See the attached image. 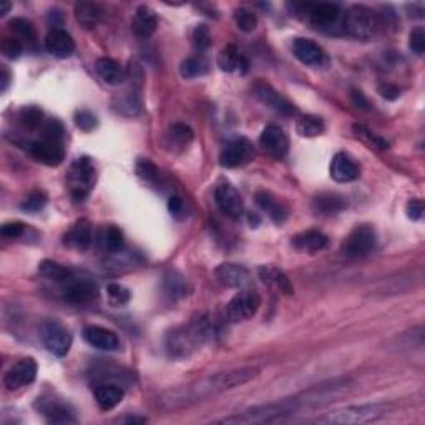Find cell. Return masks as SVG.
I'll list each match as a JSON object with an SVG mask.
<instances>
[{"label":"cell","instance_id":"6da1fadb","mask_svg":"<svg viewBox=\"0 0 425 425\" xmlns=\"http://www.w3.org/2000/svg\"><path fill=\"white\" fill-rule=\"evenodd\" d=\"M258 374L259 369H256V367H243V369L218 372V374L208 377V379L198 382L195 385H186L181 387V389L167 392L160 397V404L164 409L183 407V405H188L193 400L203 399L210 394L231 390L248 384V382L256 379Z\"/></svg>","mask_w":425,"mask_h":425},{"label":"cell","instance_id":"7a4b0ae2","mask_svg":"<svg viewBox=\"0 0 425 425\" xmlns=\"http://www.w3.org/2000/svg\"><path fill=\"white\" fill-rule=\"evenodd\" d=\"M211 324L208 319L193 321L191 324L173 329L167 337V352L173 359H186L211 336Z\"/></svg>","mask_w":425,"mask_h":425},{"label":"cell","instance_id":"3957f363","mask_svg":"<svg viewBox=\"0 0 425 425\" xmlns=\"http://www.w3.org/2000/svg\"><path fill=\"white\" fill-rule=\"evenodd\" d=\"M354 385H356V382L352 379L342 377V379H334L324 382V384L311 387V389L304 390L292 400H294L297 409L325 407V405L336 402V400L344 397V395H347L354 389Z\"/></svg>","mask_w":425,"mask_h":425},{"label":"cell","instance_id":"277c9868","mask_svg":"<svg viewBox=\"0 0 425 425\" xmlns=\"http://www.w3.org/2000/svg\"><path fill=\"white\" fill-rule=\"evenodd\" d=\"M389 404H364V405H351V407L336 410L321 415L314 420L316 424L325 425H362L376 422L389 414Z\"/></svg>","mask_w":425,"mask_h":425},{"label":"cell","instance_id":"5b68a950","mask_svg":"<svg viewBox=\"0 0 425 425\" xmlns=\"http://www.w3.org/2000/svg\"><path fill=\"white\" fill-rule=\"evenodd\" d=\"M297 407L294 400H282V402L261 405V407H254L244 412H238L231 417L221 419L220 424H234V425H256V424H275L282 422L285 417L296 412Z\"/></svg>","mask_w":425,"mask_h":425},{"label":"cell","instance_id":"8992f818","mask_svg":"<svg viewBox=\"0 0 425 425\" xmlns=\"http://www.w3.org/2000/svg\"><path fill=\"white\" fill-rule=\"evenodd\" d=\"M377 22L376 13L366 6H352L347 8L342 18V28L349 37L357 40H369L376 35Z\"/></svg>","mask_w":425,"mask_h":425},{"label":"cell","instance_id":"52a82bcc","mask_svg":"<svg viewBox=\"0 0 425 425\" xmlns=\"http://www.w3.org/2000/svg\"><path fill=\"white\" fill-rule=\"evenodd\" d=\"M95 179H97V172L95 167H93L92 160L88 157H82L77 158L72 163L68 172V188L70 193H72L75 201H83L85 198L90 195V191L93 190L95 186Z\"/></svg>","mask_w":425,"mask_h":425},{"label":"cell","instance_id":"ba28073f","mask_svg":"<svg viewBox=\"0 0 425 425\" xmlns=\"http://www.w3.org/2000/svg\"><path fill=\"white\" fill-rule=\"evenodd\" d=\"M377 243L376 229L369 225L356 226L342 244V253L349 258H364L374 251Z\"/></svg>","mask_w":425,"mask_h":425},{"label":"cell","instance_id":"9c48e42d","mask_svg":"<svg viewBox=\"0 0 425 425\" xmlns=\"http://www.w3.org/2000/svg\"><path fill=\"white\" fill-rule=\"evenodd\" d=\"M40 337L47 351L56 357L67 356L70 347H72V334L68 333L67 328H64L60 323H55V321H47L42 324Z\"/></svg>","mask_w":425,"mask_h":425},{"label":"cell","instance_id":"30bf717a","mask_svg":"<svg viewBox=\"0 0 425 425\" xmlns=\"http://www.w3.org/2000/svg\"><path fill=\"white\" fill-rule=\"evenodd\" d=\"M261 308V297L254 291H241L226 306V316L231 323L251 319Z\"/></svg>","mask_w":425,"mask_h":425},{"label":"cell","instance_id":"8fae6325","mask_svg":"<svg viewBox=\"0 0 425 425\" xmlns=\"http://www.w3.org/2000/svg\"><path fill=\"white\" fill-rule=\"evenodd\" d=\"M308 17L313 27L319 28V30L336 32V28L342 27L344 13L337 4L321 2L309 6Z\"/></svg>","mask_w":425,"mask_h":425},{"label":"cell","instance_id":"7c38bea8","mask_svg":"<svg viewBox=\"0 0 425 425\" xmlns=\"http://www.w3.org/2000/svg\"><path fill=\"white\" fill-rule=\"evenodd\" d=\"M254 157L251 141L246 138H234L225 146L220 155V164L223 168H238L249 163Z\"/></svg>","mask_w":425,"mask_h":425},{"label":"cell","instance_id":"4fadbf2b","mask_svg":"<svg viewBox=\"0 0 425 425\" xmlns=\"http://www.w3.org/2000/svg\"><path fill=\"white\" fill-rule=\"evenodd\" d=\"M37 371H39V367H37V362L34 359L23 357L6 372L4 385H6L7 390L22 389V387L32 384L35 381Z\"/></svg>","mask_w":425,"mask_h":425},{"label":"cell","instance_id":"5bb4252c","mask_svg":"<svg viewBox=\"0 0 425 425\" xmlns=\"http://www.w3.org/2000/svg\"><path fill=\"white\" fill-rule=\"evenodd\" d=\"M253 92H254V97H256L263 105H266L268 108H271V110H275L282 116H292L297 113L296 107L266 82L254 83Z\"/></svg>","mask_w":425,"mask_h":425},{"label":"cell","instance_id":"9a60e30c","mask_svg":"<svg viewBox=\"0 0 425 425\" xmlns=\"http://www.w3.org/2000/svg\"><path fill=\"white\" fill-rule=\"evenodd\" d=\"M64 297L72 304H90L98 297V287L87 277L72 276L67 282H64Z\"/></svg>","mask_w":425,"mask_h":425},{"label":"cell","instance_id":"2e32d148","mask_svg":"<svg viewBox=\"0 0 425 425\" xmlns=\"http://www.w3.org/2000/svg\"><path fill=\"white\" fill-rule=\"evenodd\" d=\"M215 203H216V206L220 208V211L223 212V215L228 216V218L238 220L243 216V212H244L243 198H241L239 191L236 190L234 186L228 185V183L216 186Z\"/></svg>","mask_w":425,"mask_h":425},{"label":"cell","instance_id":"e0dca14e","mask_svg":"<svg viewBox=\"0 0 425 425\" xmlns=\"http://www.w3.org/2000/svg\"><path fill=\"white\" fill-rule=\"evenodd\" d=\"M28 151H30V155L37 162L45 164V167H59L65 160L64 146L60 141L55 140L44 138L34 141V143L28 146Z\"/></svg>","mask_w":425,"mask_h":425},{"label":"cell","instance_id":"ac0fdd59","mask_svg":"<svg viewBox=\"0 0 425 425\" xmlns=\"http://www.w3.org/2000/svg\"><path fill=\"white\" fill-rule=\"evenodd\" d=\"M259 145L266 153L275 158L286 157L287 150H289V138H287L286 131L277 125H268L259 136Z\"/></svg>","mask_w":425,"mask_h":425},{"label":"cell","instance_id":"d6986e66","mask_svg":"<svg viewBox=\"0 0 425 425\" xmlns=\"http://www.w3.org/2000/svg\"><path fill=\"white\" fill-rule=\"evenodd\" d=\"M292 54L301 64L309 67H321L325 62V52L314 40L299 37L292 42Z\"/></svg>","mask_w":425,"mask_h":425},{"label":"cell","instance_id":"ffe728a7","mask_svg":"<svg viewBox=\"0 0 425 425\" xmlns=\"http://www.w3.org/2000/svg\"><path fill=\"white\" fill-rule=\"evenodd\" d=\"M216 277L223 286L236 287V289H244L251 282V275L244 266L234 263H223L216 268Z\"/></svg>","mask_w":425,"mask_h":425},{"label":"cell","instance_id":"44dd1931","mask_svg":"<svg viewBox=\"0 0 425 425\" xmlns=\"http://www.w3.org/2000/svg\"><path fill=\"white\" fill-rule=\"evenodd\" d=\"M45 49L56 59H67L75 52V40L64 28H52L45 37Z\"/></svg>","mask_w":425,"mask_h":425},{"label":"cell","instance_id":"7402d4cb","mask_svg":"<svg viewBox=\"0 0 425 425\" xmlns=\"http://www.w3.org/2000/svg\"><path fill=\"white\" fill-rule=\"evenodd\" d=\"M83 339L90 346L100 351H116L120 347V339L113 330L102 328V325H88L83 329Z\"/></svg>","mask_w":425,"mask_h":425},{"label":"cell","instance_id":"603a6c76","mask_svg":"<svg viewBox=\"0 0 425 425\" xmlns=\"http://www.w3.org/2000/svg\"><path fill=\"white\" fill-rule=\"evenodd\" d=\"M330 178L337 183H349L359 178V167L347 153H336L330 162Z\"/></svg>","mask_w":425,"mask_h":425},{"label":"cell","instance_id":"cb8c5ba5","mask_svg":"<svg viewBox=\"0 0 425 425\" xmlns=\"http://www.w3.org/2000/svg\"><path fill=\"white\" fill-rule=\"evenodd\" d=\"M158 27V17L155 13L153 8L148 6H140L136 8L133 20H131V30L135 32L136 37L140 39H148L157 32Z\"/></svg>","mask_w":425,"mask_h":425},{"label":"cell","instance_id":"d4e9b609","mask_svg":"<svg viewBox=\"0 0 425 425\" xmlns=\"http://www.w3.org/2000/svg\"><path fill=\"white\" fill-rule=\"evenodd\" d=\"M92 241H93V229L88 220H78L64 238V243L67 244V246L78 249V251L88 249L90 244H92Z\"/></svg>","mask_w":425,"mask_h":425},{"label":"cell","instance_id":"484cf974","mask_svg":"<svg viewBox=\"0 0 425 425\" xmlns=\"http://www.w3.org/2000/svg\"><path fill=\"white\" fill-rule=\"evenodd\" d=\"M259 280H261L264 285L275 287L276 291L282 292V294L291 296L294 292V287H292L289 277L285 271H281L280 268L276 266H261L258 269Z\"/></svg>","mask_w":425,"mask_h":425},{"label":"cell","instance_id":"4316f807","mask_svg":"<svg viewBox=\"0 0 425 425\" xmlns=\"http://www.w3.org/2000/svg\"><path fill=\"white\" fill-rule=\"evenodd\" d=\"M97 73L103 82L107 85H112V87H118L126 80V72L121 67L116 60L108 59V56H103V59H98L95 64Z\"/></svg>","mask_w":425,"mask_h":425},{"label":"cell","instance_id":"83f0119b","mask_svg":"<svg viewBox=\"0 0 425 425\" xmlns=\"http://www.w3.org/2000/svg\"><path fill=\"white\" fill-rule=\"evenodd\" d=\"M218 65L223 72L233 73V72H246L248 70V60L244 59V55L238 50V47L229 44L226 45L218 55Z\"/></svg>","mask_w":425,"mask_h":425},{"label":"cell","instance_id":"f1b7e54d","mask_svg":"<svg viewBox=\"0 0 425 425\" xmlns=\"http://www.w3.org/2000/svg\"><path fill=\"white\" fill-rule=\"evenodd\" d=\"M292 246L299 249V251L318 253L321 249L328 246V236L316 229L304 231V233L297 234L292 238Z\"/></svg>","mask_w":425,"mask_h":425},{"label":"cell","instance_id":"f546056e","mask_svg":"<svg viewBox=\"0 0 425 425\" xmlns=\"http://www.w3.org/2000/svg\"><path fill=\"white\" fill-rule=\"evenodd\" d=\"M347 208V201L342 196L336 195V193H323V195L316 196L313 201V210L316 215L323 216H333L337 212L344 211Z\"/></svg>","mask_w":425,"mask_h":425},{"label":"cell","instance_id":"4dcf8cb0","mask_svg":"<svg viewBox=\"0 0 425 425\" xmlns=\"http://www.w3.org/2000/svg\"><path fill=\"white\" fill-rule=\"evenodd\" d=\"M95 400L102 410H112L125 397V390L116 384H102L95 387Z\"/></svg>","mask_w":425,"mask_h":425},{"label":"cell","instance_id":"1f68e13d","mask_svg":"<svg viewBox=\"0 0 425 425\" xmlns=\"http://www.w3.org/2000/svg\"><path fill=\"white\" fill-rule=\"evenodd\" d=\"M256 203L264 212H268V216L273 221H275V223H282V221L287 218L286 208L282 206L281 203L271 195V193L258 191L256 193Z\"/></svg>","mask_w":425,"mask_h":425},{"label":"cell","instance_id":"d6a6232c","mask_svg":"<svg viewBox=\"0 0 425 425\" xmlns=\"http://www.w3.org/2000/svg\"><path fill=\"white\" fill-rule=\"evenodd\" d=\"M141 105H143V103H141L140 88H135V85H131L126 92H124V95L118 98V103H115L116 110L128 116H133L136 113H140Z\"/></svg>","mask_w":425,"mask_h":425},{"label":"cell","instance_id":"836d02e7","mask_svg":"<svg viewBox=\"0 0 425 425\" xmlns=\"http://www.w3.org/2000/svg\"><path fill=\"white\" fill-rule=\"evenodd\" d=\"M208 70H210V62H208L206 56L203 55L188 56V59L183 60L181 65H179V73L186 80L203 77V75L208 73Z\"/></svg>","mask_w":425,"mask_h":425},{"label":"cell","instance_id":"e575fe53","mask_svg":"<svg viewBox=\"0 0 425 425\" xmlns=\"http://www.w3.org/2000/svg\"><path fill=\"white\" fill-rule=\"evenodd\" d=\"M168 138H169V145L176 146L179 150H185L191 145L193 138H195V131H193L190 125L176 121V124L169 126Z\"/></svg>","mask_w":425,"mask_h":425},{"label":"cell","instance_id":"d590c367","mask_svg":"<svg viewBox=\"0 0 425 425\" xmlns=\"http://www.w3.org/2000/svg\"><path fill=\"white\" fill-rule=\"evenodd\" d=\"M164 291H167V294L169 297H173V299H178V297H185L188 294V281L186 277L181 275V273L174 271H168L167 275H164V281H163Z\"/></svg>","mask_w":425,"mask_h":425},{"label":"cell","instance_id":"8d00e7d4","mask_svg":"<svg viewBox=\"0 0 425 425\" xmlns=\"http://www.w3.org/2000/svg\"><path fill=\"white\" fill-rule=\"evenodd\" d=\"M39 273L47 280L56 281V282H67L70 277L73 276V273L70 271L67 266H64V264L50 261V259H45V261H42L39 264Z\"/></svg>","mask_w":425,"mask_h":425},{"label":"cell","instance_id":"74e56055","mask_svg":"<svg viewBox=\"0 0 425 425\" xmlns=\"http://www.w3.org/2000/svg\"><path fill=\"white\" fill-rule=\"evenodd\" d=\"M75 16H77V20L83 28H95L97 23L100 22L102 12L95 4L82 2L77 4V7H75Z\"/></svg>","mask_w":425,"mask_h":425},{"label":"cell","instance_id":"f35d334b","mask_svg":"<svg viewBox=\"0 0 425 425\" xmlns=\"http://www.w3.org/2000/svg\"><path fill=\"white\" fill-rule=\"evenodd\" d=\"M42 414L45 415L47 420L52 424H73L75 417L72 412L65 407L64 404L59 402H47L42 405Z\"/></svg>","mask_w":425,"mask_h":425},{"label":"cell","instance_id":"ab89813d","mask_svg":"<svg viewBox=\"0 0 425 425\" xmlns=\"http://www.w3.org/2000/svg\"><path fill=\"white\" fill-rule=\"evenodd\" d=\"M296 130L301 136L306 138H313V136H319L324 133V124L319 116L314 115H304L297 120Z\"/></svg>","mask_w":425,"mask_h":425},{"label":"cell","instance_id":"60d3db41","mask_svg":"<svg viewBox=\"0 0 425 425\" xmlns=\"http://www.w3.org/2000/svg\"><path fill=\"white\" fill-rule=\"evenodd\" d=\"M100 243L102 246L108 249L110 253L121 251L125 246L124 233H121L116 226H107V228H103L100 233Z\"/></svg>","mask_w":425,"mask_h":425},{"label":"cell","instance_id":"b9f144b4","mask_svg":"<svg viewBox=\"0 0 425 425\" xmlns=\"http://www.w3.org/2000/svg\"><path fill=\"white\" fill-rule=\"evenodd\" d=\"M352 130H354V133H356L357 138H361L364 143L369 145L371 148H377V150H387V148H389V141H387L385 138H382L381 135L374 133V131L367 128V126L356 124L352 126Z\"/></svg>","mask_w":425,"mask_h":425},{"label":"cell","instance_id":"7bdbcfd3","mask_svg":"<svg viewBox=\"0 0 425 425\" xmlns=\"http://www.w3.org/2000/svg\"><path fill=\"white\" fill-rule=\"evenodd\" d=\"M18 120H20V124L25 126V128L37 130L44 124V112H42L39 107L34 105L23 107L20 110V115H18Z\"/></svg>","mask_w":425,"mask_h":425},{"label":"cell","instance_id":"ee69618b","mask_svg":"<svg viewBox=\"0 0 425 425\" xmlns=\"http://www.w3.org/2000/svg\"><path fill=\"white\" fill-rule=\"evenodd\" d=\"M234 22L238 25L239 30L243 32H253L258 27V17L256 13L249 8L239 7L234 11Z\"/></svg>","mask_w":425,"mask_h":425},{"label":"cell","instance_id":"f6af8a7d","mask_svg":"<svg viewBox=\"0 0 425 425\" xmlns=\"http://www.w3.org/2000/svg\"><path fill=\"white\" fill-rule=\"evenodd\" d=\"M136 173L146 183H150V185H155L160 179V169L153 163L148 162V160H140L138 164H136Z\"/></svg>","mask_w":425,"mask_h":425},{"label":"cell","instance_id":"bcb514c9","mask_svg":"<svg viewBox=\"0 0 425 425\" xmlns=\"http://www.w3.org/2000/svg\"><path fill=\"white\" fill-rule=\"evenodd\" d=\"M193 45H195L196 50H206L210 49L211 45V32L206 25H198L195 30H193Z\"/></svg>","mask_w":425,"mask_h":425},{"label":"cell","instance_id":"7dc6e473","mask_svg":"<svg viewBox=\"0 0 425 425\" xmlns=\"http://www.w3.org/2000/svg\"><path fill=\"white\" fill-rule=\"evenodd\" d=\"M45 205H47V196L44 195V193H42V191H34V193H30V195H28L25 198V201L22 203L20 208H22L23 211L37 212V211H40L42 208H44Z\"/></svg>","mask_w":425,"mask_h":425},{"label":"cell","instance_id":"c3c4849f","mask_svg":"<svg viewBox=\"0 0 425 425\" xmlns=\"http://www.w3.org/2000/svg\"><path fill=\"white\" fill-rule=\"evenodd\" d=\"M409 47L414 54L422 55L425 50V30L424 27H415L409 35Z\"/></svg>","mask_w":425,"mask_h":425},{"label":"cell","instance_id":"681fc988","mask_svg":"<svg viewBox=\"0 0 425 425\" xmlns=\"http://www.w3.org/2000/svg\"><path fill=\"white\" fill-rule=\"evenodd\" d=\"M107 292L108 296H110L113 304H125V302L130 301V291L121 285H115V282L108 285Z\"/></svg>","mask_w":425,"mask_h":425},{"label":"cell","instance_id":"f907efd6","mask_svg":"<svg viewBox=\"0 0 425 425\" xmlns=\"http://www.w3.org/2000/svg\"><path fill=\"white\" fill-rule=\"evenodd\" d=\"M0 50H2V54L6 59L16 60L20 56L23 49H22V44L17 39H4L2 45H0Z\"/></svg>","mask_w":425,"mask_h":425},{"label":"cell","instance_id":"816d5d0a","mask_svg":"<svg viewBox=\"0 0 425 425\" xmlns=\"http://www.w3.org/2000/svg\"><path fill=\"white\" fill-rule=\"evenodd\" d=\"M11 28L23 39H34V25L25 18H13L11 20Z\"/></svg>","mask_w":425,"mask_h":425},{"label":"cell","instance_id":"f5cc1de1","mask_svg":"<svg viewBox=\"0 0 425 425\" xmlns=\"http://www.w3.org/2000/svg\"><path fill=\"white\" fill-rule=\"evenodd\" d=\"M75 124H77L80 130L90 131L97 126V116L88 110L77 112V115H75Z\"/></svg>","mask_w":425,"mask_h":425},{"label":"cell","instance_id":"db71d44e","mask_svg":"<svg viewBox=\"0 0 425 425\" xmlns=\"http://www.w3.org/2000/svg\"><path fill=\"white\" fill-rule=\"evenodd\" d=\"M168 210L172 212V216L174 220H185L186 218V205L185 200L179 196H172L168 200Z\"/></svg>","mask_w":425,"mask_h":425},{"label":"cell","instance_id":"11a10c76","mask_svg":"<svg viewBox=\"0 0 425 425\" xmlns=\"http://www.w3.org/2000/svg\"><path fill=\"white\" fill-rule=\"evenodd\" d=\"M64 136H65L64 125L60 124L59 120H50L49 124H47V126H45V138L60 141V143H62Z\"/></svg>","mask_w":425,"mask_h":425},{"label":"cell","instance_id":"9f6ffc18","mask_svg":"<svg viewBox=\"0 0 425 425\" xmlns=\"http://www.w3.org/2000/svg\"><path fill=\"white\" fill-rule=\"evenodd\" d=\"M23 229H25V225L18 223V221H13V223H6L0 228V234L4 238H18V236L23 234Z\"/></svg>","mask_w":425,"mask_h":425},{"label":"cell","instance_id":"6f0895ef","mask_svg":"<svg viewBox=\"0 0 425 425\" xmlns=\"http://www.w3.org/2000/svg\"><path fill=\"white\" fill-rule=\"evenodd\" d=\"M377 90H379L381 97H384L385 100H397L400 95V90L392 83H381Z\"/></svg>","mask_w":425,"mask_h":425},{"label":"cell","instance_id":"680465c9","mask_svg":"<svg viewBox=\"0 0 425 425\" xmlns=\"http://www.w3.org/2000/svg\"><path fill=\"white\" fill-rule=\"evenodd\" d=\"M424 215V203L420 200H410L407 203V216L410 220L417 221Z\"/></svg>","mask_w":425,"mask_h":425},{"label":"cell","instance_id":"91938a15","mask_svg":"<svg viewBox=\"0 0 425 425\" xmlns=\"http://www.w3.org/2000/svg\"><path fill=\"white\" fill-rule=\"evenodd\" d=\"M352 100H354V105H356L357 108H361V110H371L369 102H367V98L362 95V92H357V90H354Z\"/></svg>","mask_w":425,"mask_h":425},{"label":"cell","instance_id":"94428289","mask_svg":"<svg viewBox=\"0 0 425 425\" xmlns=\"http://www.w3.org/2000/svg\"><path fill=\"white\" fill-rule=\"evenodd\" d=\"M0 83H2V85H0V90H2V92H6L8 83H11V73H8V70L6 67L0 68Z\"/></svg>","mask_w":425,"mask_h":425},{"label":"cell","instance_id":"6125c7cd","mask_svg":"<svg viewBox=\"0 0 425 425\" xmlns=\"http://www.w3.org/2000/svg\"><path fill=\"white\" fill-rule=\"evenodd\" d=\"M12 8V4L8 0H0V17H4Z\"/></svg>","mask_w":425,"mask_h":425}]
</instances>
